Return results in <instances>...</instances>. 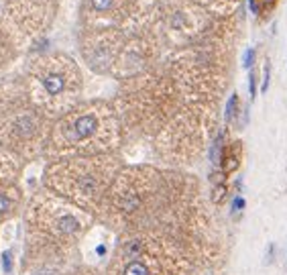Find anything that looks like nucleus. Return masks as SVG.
<instances>
[{"instance_id": "39448f33", "label": "nucleus", "mask_w": 287, "mask_h": 275, "mask_svg": "<svg viewBox=\"0 0 287 275\" xmlns=\"http://www.w3.org/2000/svg\"><path fill=\"white\" fill-rule=\"evenodd\" d=\"M51 118L27 96L19 78L0 80V149L25 167L43 157Z\"/></svg>"}, {"instance_id": "20e7f679", "label": "nucleus", "mask_w": 287, "mask_h": 275, "mask_svg": "<svg viewBox=\"0 0 287 275\" xmlns=\"http://www.w3.org/2000/svg\"><path fill=\"white\" fill-rule=\"evenodd\" d=\"M21 218L25 239L49 242L73 253H80L82 241L96 222L90 212L43 186L27 196Z\"/></svg>"}, {"instance_id": "4468645a", "label": "nucleus", "mask_w": 287, "mask_h": 275, "mask_svg": "<svg viewBox=\"0 0 287 275\" xmlns=\"http://www.w3.org/2000/svg\"><path fill=\"white\" fill-rule=\"evenodd\" d=\"M236 114H238V94H232L228 98V102H226V112H224L226 122H230Z\"/></svg>"}, {"instance_id": "6e6552de", "label": "nucleus", "mask_w": 287, "mask_h": 275, "mask_svg": "<svg viewBox=\"0 0 287 275\" xmlns=\"http://www.w3.org/2000/svg\"><path fill=\"white\" fill-rule=\"evenodd\" d=\"M62 0H0L2 21L19 47L43 37L53 25Z\"/></svg>"}, {"instance_id": "2eb2a0df", "label": "nucleus", "mask_w": 287, "mask_h": 275, "mask_svg": "<svg viewBox=\"0 0 287 275\" xmlns=\"http://www.w3.org/2000/svg\"><path fill=\"white\" fill-rule=\"evenodd\" d=\"M269 84H271V64H269V61H265V68H263V84H261V92H263V94L269 90Z\"/></svg>"}, {"instance_id": "f03ea898", "label": "nucleus", "mask_w": 287, "mask_h": 275, "mask_svg": "<svg viewBox=\"0 0 287 275\" xmlns=\"http://www.w3.org/2000/svg\"><path fill=\"white\" fill-rule=\"evenodd\" d=\"M120 167L118 153L55 157L45 161L41 186L96 216Z\"/></svg>"}, {"instance_id": "a211bd4d", "label": "nucleus", "mask_w": 287, "mask_h": 275, "mask_svg": "<svg viewBox=\"0 0 287 275\" xmlns=\"http://www.w3.org/2000/svg\"><path fill=\"white\" fill-rule=\"evenodd\" d=\"M245 208V198L243 196H234V200H232V212H240Z\"/></svg>"}, {"instance_id": "f8f14e48", "label": "nucleus", "mask_w": 287, "mask_h": 275, "mask_svg": "<svg viewBox=\"0 0 287 275\" xmlns=\"http://www.w3.org/2000/svg\"><path fill=\"white\" fill-rule=\"evenodd\" d=\"M19 53H21V47H19L17 39L12 37L8 27L0 21V75L17 61Z\"/></svg>"}, {"instance_id": "1a4fd4ad", "label": "nucleus", "mask_w": 287, "mask_h": 275, "mask_svg": "<svg viewBox=\"0 0 287 275\" xmlns=\"http://www.w3.org/2000/svg\"><path fill=\"white\" fill-rule=\"evenodd\" d=\"M147 8L141 0H80V29H123L137 31L145 27Z\"/></svg>"}, {"instance_id": "f3484780", "label": "nucleus", "mask_w": 287, "mask_h": 275, "mask_svg": "<svg viewBox=\"0 0 287 275\" xmlns=\"http://www.w3.org/2000/svg\"><path fill=\"white\" fill-rule=\"evenodd\" d=\"M243 66H245L247 69H251V68L255 66V49H247L245 59H243Z\"/></svg>"}, {"instance_id": "7ed1b4c3", "label": "nucleus", "mask_w": 287, "mask_h": 275, "mask_svg": "<svg viewBox=\"0 0 287 275\" xmlns=\"http://www.w3.org/2000/svg\"><path fill=\"white\" fill-rule=\"evenodd\" d=\"M17 78L31 102L51 120L84 100V71L67 51L33 55Z\"/></svg>"}, {"instance_id": "aec40b11", "label": "nucleus", "mask_w": 287, "mask_h": 275, "mask_svg": "<svg viewBox=\"0 0 287 275\" xmlns=\"http://www.w3.org/2000/svg\"><path fill=\"white\" fill-rule=\"evenodd\" d=\"M0 233H2V228H0Z\"/></svg>"}, {"instance_id": "9d476101", "label": "nucleus", "mask_w": 287, "mask_h": 275, "mask_svg": "<svg viewBox=\"0 0 287 275\" xmlns=\"http://www.w3.org/2000/svg\"><path fill=\"white\" fill-rule=\"evenodd\" d=\"M78 255L49 242L25 239L19 259V275H62L78 263Z\"/></svg>"}, {"instance_id": "ddd939ff", "label": "nucleus", "mask_w": 287, "mask_h": 275, "mask_svg": "<svg viewBox=\"0 0 287 275\" xmlns=\"http://www.w3.org/2000/svg\"><path fill=\"white\" fill-rule=\"evenodd\" d=\"M62 275H104V273H100L96 267H92V265H86V263H75V265H71L67 271H64Z\"/></svg>"}, {"instance_id": "423d86ee", "label": "nucleus", "mask_w": 287, "mask_h": 275, "mask_svg": "<svg viewBox=\"0 0 287 275\" xmlns=\"http://www.w3.org/2000/svg\"><path fill=\"white\" fill-rule=\"evenodd\" d=\"M190 255L175 239L155 231L125 233L104 275H186Z\"/></svg>"}, {"instance_id": "0eeeda50", "label": "nucleus", "mask_w": 287, "mask_h": 275, "mask_svg": "<svg viewBox=\"0 0 287 275\" xmlns=\"http://www.w3.org/2000/svg\"><path fill=\"white\" fill-rule=\"evenodd\" d=\"M130 33L123 29H80L78 53L82 64L98 75L120 78Z\"/></svg>"}, {"instance_id": "9b49d317", "label": "nucleus", "mask_w": 287, "mask_h": 275, "mask_svg": "<svg viewBox=\"0 0 287 275\" xmlns=\"http://www.w3.org/2000/svg\"><path fill=\"white\" fill-rule=\"evenodd\" d=\"M25 200L27 194L21 186V181L0 179V228H4V224L21 216Z\"/></svg>"}, {"instance_id": "6ab92c4d", "label": "nucleus", "mask_w": 287, "mask_h": 275, "mask_svg": "<svg viewBox=\"0 0 287 275\" xmlns=\"http://www.w3.org/2000/svg\"><path fill=\"white\" fill-rule=\"evenodd\" d=\"M273 255H275V244L271 242V244H269V249H267V259H265V263H273V259H275Z\"/></svg>"}, {"instance_id": "f257e3e1", "label": "nucleus", "mask_w": 287, "mask_h": 275, "mask_svg": "<svg viewBox=\"0 0 287 275\" xmlns=\"http://www.w3.org/2000/svg\"><path fill=\"white\" fill-rule=\"evenodd\" d=\"M123 139L125 129L112 100H80L49 122L41 159L116 153Z\"/></svg>"}, {"instance_id": "dca6fc26", "label": "nucleus", "mask_w": 287, "mask_h": 275, "mask_svg": "<svg viewBox=\"0 0 287 275\" xmlns=\"http://www.w3.org/2000/svg\"><path fill=\"white\" fill-rule=\"evenodd\" d=\"M249 94H251V102L256 98V73L251 71L249 75Z\"/></svg>"}]
</instances>
